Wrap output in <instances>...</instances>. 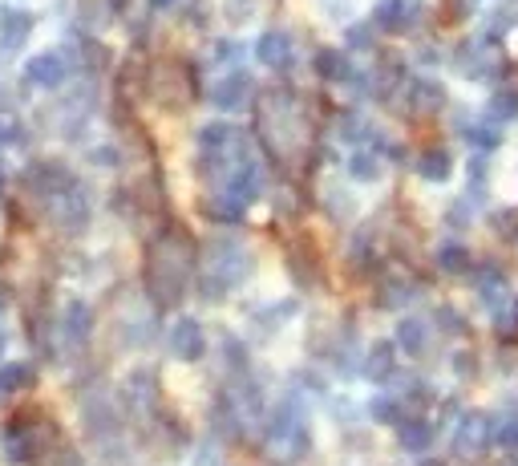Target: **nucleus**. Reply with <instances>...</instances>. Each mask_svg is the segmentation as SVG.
Returning a JSON list of instances; mask_svg holds the SVG:
<instances>
[{
  "label": "nucleus",
  "instance_id": "f257e3e1",
  "mask_svg": "<svg viewBox=\"0 0 518 466\" xmlns=\"http://www.w3.org/2000/svg\"><path fill=\"white\" fill-rule=\"evenodd\" d=\"M267 446H272L275 454H304V446H308L304 414L291 410V405H280L275 418L267 422Z\"/></svg>",
  "mask_w": 518,
  "mask_h": 466
},
{
  "label": "nucleus",
  "instance_id": "f8f14e48",
  "mask_svg": "<svg viewBox=\"0 0 518 466\" xmlns=\"http://www.w3.org/2000/svg\"><path fill=\"white\" fill-rule=\"evenodd\" d=\"M438 264H441L446 272H466V268H470V252H466L462 244H446V247L438 252Z\"/></svg>",
  "mask_w": 518,
  "mask_h": 466
},
{
  "label": "nucleus",
  "instance_id": "7ed1b4c3",
  "mask_svg": "<svg viewBox=\"0 0 518 466\" xmlns=\"http://www.w3.org/2000/svg\"><path fill=\"white\" fill-rule=\"evenodd\" d=\"M171 349L182 357V361H199L207 349V337H203V324L195 316H179L171 329Z\"/></svg>",
  "mask_w": 518,
  "mask_h": 466
},
{
  "label": "nucleus",
  "instance_id": "5701e85b",
  "mask_svg": "<svg viewBox=\"0 0 518 466\" xmlns=\"http://www.w3.org/2000/svg\"><path fill=\"white\" fill-rule=\"evenodd\" d=\"M53 466H86V462H81L78 451H57V462Z\"/></svg>",
  "mask_w": 518,
  "mask_h": 466
},
{
  "label": "nucleus",
  "instance_id": "b1692460",
  "mask_svg": "<svg viewBox=\"0 0 518 466\" xmlns=\"http://www.w3.org/2000/svg\"><path fill=\"white\" fill-rule=\"evenodd\" d=\"M5 345H8V337H5V329H0V353H5Z\"/></svg>",
  "mask_w": 518,
  "mask_h": 466
},
{
  "label": "nucleus",
  "instance_id": "39448f33",
  "mask_svg": "<svg viewBox=\"0 0 518 466\" xmlns=\"http://www.w3.org/2000/svg\"><path fill=\"white\" fill-rule=\"evenodd\" d=\"M24 81H32V86H61V81H65V61H61V53H41V57H32V61L24 65Z\"/></svg>",
  "mask_w": 518,
  "mask_h": 466
},
{
  "label": "nucleus",
  "instance_id": "a211bd4d",
  "mask_svg": "<svg viewBox=\"0 0 518 466\" xmlns=\"http://www.w3.org/2000/svg\"><path fill=\"white\" fill-rule=\"evenodd\" d=\"M320 73H324V78H345V65H340V53H320Z\"/></svg>",
  "mask_w": 518,
  "mask_h": 466
},
{
  "label": "nucleus",
  "instance_id": "2eb2a0df",
  "mask_svg": "<svg viewBox=\"0 0 518 466\" xmlns=\"http://www.w3.org/2000/svg\"><path fill=\"white\" fill-rule=\"evenodd\" d=\"M478 296H482V301H498V296H503V272H498L495 264H490V268L482 272V288H478Z\"/></svg>",
  "mask_w": 518,
  "mask_h": 466
},
{
  "label": "nucleus",
  "instance_id": "f03ea898",
  "mask_svg": "<svg viewBox=\"0 0 518 466\" xmlns=\"http://www.w3.org/2000/svg\"><path fill=\"white\" fill-rule=\"evenodd\" d=\"M490 434H495V418H490V414H466L454 430V451L462 454V459H474V454L486 451Z\"/></svg>",
  "mask_w": 518,
  "mask_h": 466
},
{
  "label": "nucleus",
  "instance_id": "0eeeda50",
  "mask_svg": "<svg viewBox=\"0 0 518 466\" xmlns=\"http://www.w3.org/2000/svg\"><path fill=\"white\" fill-rule=\"evenodd\" d=\"M61 332L73 340V345H81V340L89 337V304L73 301L69 309H65V316H61Z\"/></svg>",
  "mask_w": 518,
  "mask_h": 466
},
{
  "label": "nucleus",
  "instance_id": "dca6fc26",
  "mask_svg": "<svg viewBox=\"0 0 518 466\" xmlns=\"http://www.w3.org/2000/svg\"><path fill=\"white\" fill-rule=\"evenodd\" d=\"M373 414H377V422H385V426H401V405L397 402H385V397H377V402H373Z\"/></svg>",
  "mask_w": 518,
  "mask_h": 466
},
{
  "label": "nucleus",
  "instance_id": "ddd939ff",
  "mask_svg": "<svg viewBox=\"0 0 518 466\" xmlns=\"http://www.w3.org/2000/svg\"><path fill=\"white\" fill-rule=\"evenodd\" d=\"M417 171H421V179H433V182H441L449 174V158L441 154V151H430L421 158V163H417Z\"/></svg>",
  "mask_w": 518,
  "mask_h": 466
},
{
  "label": "nucleus",
  "instance_id": "6e6552de",
  "mask_svg": "<svg viewBox=\"0 0 518 466\" xmlns=\"http://www.w3.org/2000/svg\"><path fill=\"white\" fill-rule=\"evenodd\" d=\"M32 365H24V361H13V365H0V397H8V394H16V389H24V386H32Z\"/></svg>",
  "mask_w": 518,
  "mask_h": 466
},
{
  "label": "nucleus",
  "instance_id": "393cba45",
  "mask_svg": "<svg viewBox=\"0 0 518 466\" xmlns=\"http://www.w3.org/2000/svg\"><path fill=\"white\" fill-rule=\"evenodd\" d=\"M154 5H174V0H154Z\"/></svg>",
  "mask_w": 518,
  "mask_h": 466
},
{
  "label": "nucleus",
  "instance_id": "9b49d317",
  "mask_svg": "<svg viewBox=\"0 0 518 466\" xmlns=\"http://www.w3.org/2000/svg\"><path fill=\"white\" fill-rule=\"evenodd\" d=\"M389 369H393V345H377V349H373V357L365 361V377L381 381Z\"/></svg>",
  "mask_w": 518,
  "mask_h": 466
},
{
  "label": "nucleus",
  "instance_id": "1a4fd4ad",
  "mask_svg": "<svg viewBox=\"0 0 518 466\" xmlns=\"http://www.w3.org/2000/svg\"><path fill=\"white\" fill-rule=\"evenodd\" d=\"M397 345L405 349V353H421L425 349V324L417 321V316H409V321L397 324Z\"/></svg>",
  "mask_w": 518,
  "mask_h": 466
},
{
  "label": "nucleus",
  "instance_id": "412c9836",
  "mask_svg": "<svg viewBox=\"0 0 518 466\" xmlns=\"http://www.w3.org/2000/svg\"><path fill=\"white\" fill-rule=\"evenodd\" d=\"M498 443H503L506 451H518V418H514V422H506L503 434H498Z\"/></svg>",
  "mask_w": 518,
  "mask_h": 466
},
{
  "label": "nucleus",
  "instance_id": "f3484780",
  "mask_svg": "<svg viewBox=\"0 0 518 466\" xmlns=\"http://www.w3.org/2000/svg\"><path fill=\"white\" fill-rule=\"evenodd\" d=\"M490 110H495L498 118H511V114L518 110V94H498L495 102H490Z\"/></svg>",
  "mask_w": 518,
  "mask_h": 466
},
{
  "label": "nucleus",
  "instance_id": "20e7f679",
  "mask_svg": "<svg viewBox=\"0 0 518 466\" xmlns=\"http://www.w3.org/2000/svg\"><path fill=\"white\" fill-rule=\"evenodd\" d=\"M255 57L264 65H272V70H283V65L291 61V37L288 33H280V29L264 33V37L255 41Z\"/></svg>",
  "mask_w": 518,
  "mask_h": 466
},
{
  "label": "nucleus",
  "instance_id": "a878e982",
  "mask_svg": "<svg viewBox=\"0 0 518 466\" xmlns=\"http://www.w3.org/2000/svg\"><path fill=\"white\" fill-rule=\"evenodd\" d=\"M0 309H5V293H0Z\"/></svg>",
  "mask_w": 518,
  "mask_h": 466
},
{
  "label": "nucleus",
  "instance_id": "6ab92c4d",
  "mask_svg": "<svg viewBox=\"0 0 518 466\" xmlns=\"http://www.w3.org/2000/svg\"><path fill=\"white\" fill-rule=\"evenodd\" d=\"M441 329L446 332H466V324H462V312H454V309H441Z\"/></svg>",
  "mask_w": 518,
  "mask_h": 466
},
{
  "label": "nucleus",
  "instance_id": "4be33fe9",
  "mask_svg": "<svg viewBox=\"0 0 518 466\" xmlns=\"http://www.w3.org/2000/svg\"><path fill=\"white\" fill-rule=\"evenodd\" d=\"M397 16H401V0H385L377 8V21H397Z\"/></svg>",
  "mask_w": 518,
  "mask_h": 466
},
{
  "label": "nucleus",
  "instance_id": "423d86ee",
  "mask_svg": "<svg viewBox=\"0 0 518 466\" xmlns=\"http://www.w3.org/2000/svg\"><path fill=\"white\" fill-rule=\"evenodd\" d=\"M397 438H401V451L421 454V451H430L433 430H430V422L413 418V422H401V426H397Z\"/></svg>",
  "mask_w": 518,
  "mask_h": 466
},
{
  "label": "nucleus",
  "instance_id": "9d476101",
  "mask_svg": "<svg viewBox=\"0 0 518 466\" xmlns=\"http://www.w3.org/2000/svg\"><path fill=\"white\" fill-rule=\"evenodd\" d=\"M215 102H219L223 110H236V106H244V102H247V78L223 81V86L215 89Z\"/></svg>",
  "mask_w": 518,
  "mask_h": 466
},
{
  "label": "nucleus",
  "instance_id": "aec40b11",
  "mask_svg": "<svg viewBox=\"0 0 518 466\" xmlns=\"http://www.w3.org/2000/svg\"><path fill=\"white\" fill-rule=\"evenodd\" d=\"M353 174L373 179V174H377V163H369V154H353Z\"/></svg>",
  "mask_w": 518,
  "mask_h": 466
},
{
  "label": "nucleus",
  "instance_id": "4468645a",
  "mask_svg": "<svg viewBox=\"0 0 518 466\" xmlns=\"http://www.w3.org/2000/svg\"><path fill=\"white\" fill-rule=\"evenodd\" d=\"M24 29H29V16H24V13H8L5 16V45H21Z\"/></svg>",
  "mask_w": 518,
  "mask_h": 466
}]
</instances>
